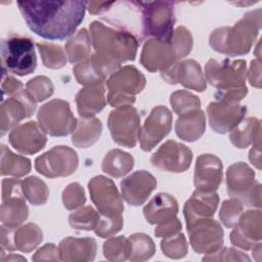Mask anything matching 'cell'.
Here are the masks:
<instances>
[{
	"instance_id": "1",
	"label": "cell",
	"mask_w": 262,
	"mask_h": 262,
	"mask_svg": "<svg viewBox=\"0 0 262 262\" xmlns=\"http://www.w3.org/2000/svg\"><path fill=\"white\" fill-rule=\"evenodd\" d=\"M87 1H19L29 29L47 40H64L83 21Z\"/></svg>"
},
{
	"instance_id": "2",
	"label": "cell",
	"mask_w": 262,
	"mask_h": 262,
	"mask_svg": "<svg viewBox=\"0 0 262 262\" xmlns=\"http://www.w3.org/2000/svg\"><path fill=\"white\" fill-rule=\"evenodd\" d=\"M89 29L95 54L101 59L120 68L122 62L135 58L138 39L131 32L111 28L98 20L92 21Z\"/></svg>"
},
{
	"instance_id": "3",
	"label": "cell",
	"mask_w": 262,
	"mask_h": 262,
	"mask_svg": "<svg viewBox=\"0 0 262 262\" xmlns=\"http://www.w3.org/2000/svg\"><path fill=\"white\" fill-rule=\"evenodd\" d=\"M261 28V9L249 11L232 27L215 29L209 37L210 46L227 55L249 53Z\"/></svg>"
},
{
	"instance_id": "4",
	"label": "cell",
	"mask_w": 262,
	"mask_h": 262,
	"mask_svg": "<svg viewBox=\"0 0 262 262\" xmlns=\"http://www.w3.org/2000/svg\"><path fill=\"white\" fill-rule=\"evenodd\" d=\"M207 81L216 88V100L238 102L248 94L247 64L244 59H209L205 66Z\"/></svg>"
},
{
	"instance_id": "5",
	"label": "cell",
	"mask_w": 262,
	"mask_h": 262,
	"mask_svg": "<svg viewBox=\"0 0 262 262\" xmlns=\"http://www.w3.org/2000/svg\"><path fill=\"white\" fill-rule=\"evenodd\" d=\"M174 2L170 1H138L140 14V38L147 37L169 42L173 36L175 24Z\"/></svg>"
},
{
	"instance_id": "6",
	"label": "cell",
	"mask_w": 262,
	"mask_h": 262,
	"mask_svg": "<svg viewBox=\"0 0 262 262\" xmlns=\"http://www.w3.org/2000/svg\"><path fill=\"white\" fill-rule=\"evenodd\" d=\"M2 70L17 76L33 73L37 58L32 39L21 36H10L1 41Z\"/></svg>"
},
{
	"instance_id": "7",
	"label": "cell",
	"mask_w": 262,
	"mask_h": 262,
	"mask_svg": "<svg viewBox=\"0 0 262 262\" xmlns=\"http://www.w3.org/2000/svg\"><path fill=\"white\" fill-rule=\"evenodd\" d=\"M144 75L133 66H125L115 72L107 80V102L114 107L131 105L135 95L145 87Z\"/></svg>"
},
{
	"instance_id": "8",
	"label": "cell",
	"mask_w": 262,
	"mask_h": 262,
	"mask_svg": "<svg viewBox=\"0 0 262 262\" xmlns=\"http://www.w3.org/2000/svg\"><path fill=\"white\" fill-rule=\"evenodd\" d=\"M226 188L229 196L247 207L260 209L261 185L255 179L254 170L244 162L234 163L226 171Z\"/></svg>"
},
{
	"instance_id": "9",
	"label": "cell",
	"mask_w": 262,
	"mask_h": 262,
	"mask_svg": "<svg viewBox=\"0 0 262 262\" xmlns=\"http://www.w3.org/2000/svg\"><path fill=\"white\" fill-rule=\"evenodd\" d=\"M37 119L43 132L54 137L69 135L75 131L78 124L70 103L58 98L43 104L38 111Z\"/></svg>"
},
{
	"instance_id": "10",
	"label": "cell",
	"mask_w": 262,
	"mask_h": 262,
	"mask_svg": "<svg viewBox=\"0 0 262 262\" xmlns=\"http://www.w3.org/2000/svg\"><path fill=\"white\" fill-rule=\"evenodd\" d=\"M107 127L116 143L132 148L136 145L140 132L139 114L131 105L117 107L108 115Z\"/></svg>"
},
{
	"instance_id": "11",
	"label": "cell",
	"mask_w": 262,
	"mask_h": 262,
	"mask_svg": "<svg viewBox=\"0 0 262 262\" xmlns=\"http://www.w3.org/2000/svg\"><path fill=\"white\" fill-rule=\"evenodd\" d=\"M78 165L77 152L64 145L53 146L35 160V169L47 178L70 176L77 170Z\"/></svg>"
},
{
	"instance_id": "12",
	"label": "cell",
	"mask_w": 262,
	"mask_h": 262,
	"mask_svg": "<svg viewBox=\"0 0 262 262\" xmlns=\"http://www.w3.org/2000/svg\"><path fill=\"white\" fill-rule=\"evenodd\" d=\"M88 190L92 203L101 216L116 217L122 215L124 211L123 198L112 179L97 175L88 182Z\"/></svg>"
},
{
	"instance_id": "13",
	"label": "cell",
	"mask_w": 262,
	"mask_h": 262,
	"mask_svg": "<svg viewBox=\"0 0 262 262\" xmlns=\"http://www.w3.org/2000/svg\"><path fill=\"white\" fill-rule=\"evenodd\" d=\"M178 62L171 41L163 42L151 38L144 43L140 54V63L151 73L160 72L165 81Z\"/></svg>"
},
{
	"instance_id": "14",
	"label": "cell",
	"mask_w": 262,
	"mask_h": 262,
	"mask_svg": "<svg viewBox=\"0 0 262 262\" xmlns=\"http://www.w3.org/2000/svg\"><path fill=\"white\" fill-rule=\"evenodd\" d=\"M189 243L199 254H213L223 245V229L220 223L211 218H202L186 226Z\"/></svg>"
},
{
	"instance_id": "15",
	"label": "cell",
	"mask_w": 262,
	"mask_h": 262,
	"mask_svg": "<svg viewBox=\"0 0 262 262\" xmlns=\"http://www.w3.org/2000/svg\"><path fill=\"white\" fill-rule=\"evenodd\" d=\"M37 101L25 89L16 94L3 99L0 105V129L1 136L8 130L13 129L24 119L33 115Z\"/></svg>"
},
{
	"instance_id": "16",
	"label": "cell",
	"mask_w": 262,
	"mask_h": 262,
	"mask_svg": "<svg viewBox=\"0 0 262 262\" xmlns=\"http://www.w3.org/2000/svg\"><path fill=\"white\" fill-rule=\"evenodd\" d=\"M172 113L164 105L155 106L146 118L139 132L140 147L144 151L151 150L164 137H166L172 127Z\"/></svg>"
},
{
	"instance_id": "17",
	"label": "cell",
	"mask_w": 262,
	"mask_h": 262,
	"mask_svg": "<svg viewBox=\"0 0 262 262\" xmlns=\"http://www.w3.org/2000/svg\"><path fill=\"white\" fill-rule=\"evenodd\" d=\"M191 161V150L186 145L175 140H167L150 158V164L154 167L173 173L186 171Z\"/></svg>"
},
{
	"instance_id": "18",
	"label": "cell",
	"mask_w": 262,
	"mask_h": 262,
	"mask_svg": "<svg viewBox=\"0 0 262 262\" xmlns=\"http://www.w3.org/2000/svg\"><path fill=\"white\" fill-rule=\"evenodd\" d=\"M247 107L238 102L215 100L207 106L209 125L219 134L231 131L245 117Z\"/></svg>"
},
{
	"instance_id": "19",
	"label": "cell",
	"mask_w": 262,
	"mask_h": 262,
	"mask_svg": "<svg viewBox=\"0 0 262 262\" xmlns=\"http://www.w3.org/2000/svg\"><path fill=\"white\" fill-rule=\"evenodd\" d=\"M261 238L262 214L260 209L242 213L234 229L230 233L231 244L244 250H251Z\"/></svg>"
},
{
	"instance_id": "20",
	"label": "cell",
	"mask_w": 262,
	"mask_h": 262,
	"mask_svg": "<svg viewBox=\"0 0 262 262\" xmlns=\"http://www.w3.org/2000/svg\"><path fill=\"white\" fill-rule=\"evenodd\" d=\"M157 186V179L145 170H138L121 181L122 198L133 207L143 205Z\"/></svg>"
},
{
	"instance_id": "21",
	"label": "cell",
	"mask_w": 262,
	"mask_h": 262,
	"mask_svg": "<svg viewBox=\"0 0 262 262\" xmlns=\"http://www.w3.org/2000/svg\"><path fill=\"white\" fill-rule=\"evenodd\" d=\"M8 140L17 151L25 155H34L44 148L47 137L39 124L29 121L14 127L9 133Z\"/></svg>"
},
{
	"instance_id": "22",
	"label": "cell",
	"mask_w": 262,
	"mask_h": 262,
	"mask_svg": "<svg viewBox=\"0 0 262 262\" xmlns=\"http://www.w3.org/2000/svg\"><path fill=\"white\" fill-rule=\"evenodd\" d=\"M223 164L215 155L203 154L194 166L193 184L196 190L215 191L222 181Z\"/></svg>"
},
{
	"instance_id": "23",
	"label": "cell",
	"mask_w": 262,
	"mask_h": 262,
	"mask_svg": "<svg viewBox=\"0 0 262 262\" xmlns=\"http://www.w3.org/2000/svg\"><path fill=\"white\" fill-rule=\"evenodd\" d=\"M118 70L119 68L104 61L94 53L88 59L75 66L73 73L79 84L88 86L102 84Z\"/></svg>"
},
{
	"instance_id": "24",
	"label": "cell",
	"mask_w": 262,
	"mask_h": 262,
	"mask_svg": "<svg viewBox=\"0 0 262 262\" xmlns=\"http://www.w3.org/2000/svg\"><path fill=\"white\" fill-rule=\"evenodd\" d=\"M218 204L219 196L216 191H202L195 189L183 207L186 226L198 219L211 218L217 210Z\"/></svg>"
},
{
	"instance_id": "25",
	"label": "cell",
	"mask_w": 262,
	"mask_h": 262,
	"mask_svg": "<svg viewBox=\"0 0 262 262\" xmlns=\"http://www.w3.org/2000/svg\"><path fill=\"white\" fill-rule=\"evenodd\" d=\"M169 84L180 83L185 88L203 92L207 88V82L199 62L193 59H185L178 62L167 81Z\"/></svg>"
},
{
	"instance_id": "26",
	"label": "cell",
	"mask_w": 262,
	"mask_h": 262,
	"mask_svg": "<svg viewBox=\"0 0 262 262\" xmlns=\"http://www.w3.org/2000/svg\"><path fill=\"white\" fill-rule=\"evenodd\" d=\"M178 213V203L169 193L156 194L143 208V215L149 224L158 225L170 221Z\"/></svg>"
},
{
	"instance_id": "27",
	"label": "cell",
	"mask_w": 262,
	"mask_h": 262,
	"mask_svg": "<svg viewBox=\"0 0 262 262\" xmlns=\"http://www.w3.org/2000/svg\"><path fill=\"white\" fill-rule=\"evenodd\" d=\"M96 242L92 237L63 238L58 245L60 260L62 261H92L96 254Z\"/></svg>"
},
{
	"instance_id": "28",
	"label": "cell",
	"mask_w": 262,
	"mask_h": 262,
	"mask_svg": "<svg viewBox=\"0 0 262 262\" xmlns=\"http://www.w3.org/2000/svg\"><path fill=\"white\" fill-rule=\"evenodd\" d=\"M77 110L81 118H93L106 104L105 90L102 84L88 85L76 94Z\"/></svg>"
},
{
	"instance_id": "29",
	"label": "cell",
	"mask_w": 262,
	"mask_h": 262,
	"mask_svg": "<svg viewBox=\"0 0 262 262\" xmlns=\"http://www.w3.org/2000/svg\"><path fill=\"white\" fill-rule=\"evenodd\" d=\"M206 131V117L201 108L192 110L178 117L175 123L177 136L188 142H192L202 137Z\"/></svg>"
},
{
	"instance_id": "30",
	"label": "cell",
	"mask_w": 262,
	"mask_h": 262,
	"mask_svg": "<svg viewBox=\"0 0 262 262\" xmlns=\"http://www.w3.org/2000/svg\"><path fill=\"white\" fill-rule=\"evenodd\" d=\"M101 131L102 124L99 119L94 117L89 119L81 118L72 134V142L80 148L89 147L99 139Z\"/></svg>"
},
{
	"instance_id": "31",
	"label": "cell",
	"mask_w": 262,
	"mask_h": 262,
	"mask_svg": "<svg viewBox=\"0 0 262 262\" xmlns=\"http://www.w3.org/2000/svg\"><path fill=\"white\" fill-rule=\"evenodd\" d=\"M25 199V196H15L2 201L0 218L4 226L16 229L28 218L29 208Z\"/></svg>"
},
{
	"instance_id": "32",
	"label": "cell",
	"mask_w": 262,
	"mask_h": 262,
	"mask_svg": "<svg viewBox=\"0 0 262 262\" xmlns=\"http://www.w3.org/2000/svg\"><path fill=\"white\" fill-rule=\"evenodd\" d=\"M133 166V157L119 148L107 151L101 163L102 171L115 178L123 177L132 170Z\"/></svg>"
},
{
	"instance_id": "33",
	"label": "cell",
	"mask_w": 262,
	"mask_h": 262,
	"mask_svg": "<svg viewBox=\"0 0 262 262\" xmlns=\"http://www.w3.org/2000/svg\"><path fill=\"white\" fill-rule=\"evenodd\" d=\"M260 135V121L256 118L243 119L229 133L231 143L237 148H246Z\"/></svg>"
},
{
	"instance_id": "34",
	"label": "cell",
	"mask_w": 262,
	"mask_h": 262,
	"mask_svg": "<svg viewBox=\"0 0 262 262\" xmlns=\"http://www.w3.org/2000/svg\"><path fill=\"white\" fill-rule=\"evenodd\" d=\"M0 172L2 176L8 175L13 177H21L31 171L30 159L13 154L6 145H1Z\"/></svg>"
},
{
	"instance_id": "35",
	"label": "cell",
	"mask_w": 262,
	"mask_h": 262,
	"mask_svg": "<svg viewBox=\"0 0 262 262\" xmlns=\"http://www.w3.org/2000/svg\"><path fill=\"white\" fill-rule=\"evenodd\" d=\"M66 53L71 63L82 62L90 57L91 39L86 29L79 30L66 43Z\"/></svg>"
},
{
	"instance_id": "36",
	"label": "cell",
	"mask_w": 262,
	"mask_h": 262,
	"mask_svg": "<svg viewBox=\"0 0 262 262\" xmlns=\"http://www.w3.org/2000/svg\"><path fill=\"white\" fill-rule=\"evenodd\" d=\"M43 239V233L41 228L35 223H27L16 229L13 232V243L15 250L29 253L33 251Z\"/></svg>"
},
{
	"instance_id": "37",
	"label": "cell",
	"mask_w": 262,
	"mask_h": 262,
	"mask_svg": "<svg viewBox=\"0 0 262 262\" xmlns=\"http://www.w3.org/2000/svg\"><path fill=\"white\" fill-rule=\"evenodd\" d=\"M24 196L33 206L46 204L49 196V189L46 183L36 176H30L21 181Z\"/></svg>"
},
{
	"instance_id": "38",
	"label": "cell",
	"mask_w": 262,
	"mask_h": 262,
	"mask_svg": "<svg viewBox=\"0 0 262 262\" xmlns=\"http://www.w3.org/2000/svg\"><path fill=\"white\" fill-rule=\"evenodd\" d=\"M131 247V254L129 260L131 261H145L152 257L156 252V247L150 238L145 233H134L128 237Z\"/></svg>"
},
{
	"instance_id": "39",
	"label": "cell",
	"mask_w": 262,
	"mask_h": 262,
	"mask_svg": "<svg viewBox=\"0 0 262 262\" xmlns=\"http://www.w3.org/2000/svg\"><path fill=\"white\" fill-rule=\"evenodd\" d=\"M36 45L41 55L42 62L46 68L58 70L66 66L67 57L60 46L43 42H38Z\"/></svg>"
},
{
	"instance_id": "40",
	"label": "cell",
	"mask_w": 262,
	"mask_h": 262,
	"mask_svg": "<svg viewBox=\"0 0 262 262\" xmlns=\"http://www.w3.org/2000/svg\"><path fill=\"white\" fill-rule=\"evenodd\" d=\"M130 254V242L123 235L111 237L103 244V255L111 261H125L129 259Z\"/></svg>"
},
{
	"instance_id": "41",
	"label": "cell",
	"mask_w": 262,
	"mask_h": 262,
	"mask_svg": "<svg viewBox=\"0 0 262 262\" xmlns=\"http://www.w3.org/2000/svg\"><path fill=\"white\" fill-rule=\"evenodd\" d=\"M99 218V214L91 206H86L70 214L69 223L78 230H93L97 226Z\"/></svg>"
},
{
	"instance_id": "42",
	"label": "cell",
	"mask_w": 262,
	"mask_h": 262,
	"mask_svg": "<svg viewBox=\"0 0 262 262\" xmlns=\"http://www.w3.org/2000/svg\"><path fill=\"white\" fill-rule=\"evenodd\" d=\"M170 103L173 111L178 116L201 107L200 98L186 90H177L173 92L170 96Z\"/></svg>"
},
{
	"instance_id": "43",
	"label": "cell",
	"mask_w": 262,
	"mask_h": 262,
	"mask_svg": "<svg viewBox=\"0 0 262 262\" xmlns=\"http://www.w3.org/2000/svg\"><path fill=\"white\" fill-rule=\"evenodd\" d=\"M171 44L178 60H180L181 58L187 56L192 49L193 39L191 33L183 26L177 27L173 32Z\"/></svg>"
},
{
	"instance_id": "44",
	"label": "cell",
	"mask_w": 262,
	"mask_h": 262,
	"mask_svg": "<svg viewBox=\"0 0 262 262\" xmlns=\"http://www.w3.org/2000/svg\"><path fill=\"white\" fill-rule=\"evenodd\" d=\"M26 90L38 102L50 97L54 87L49 78L45 76H37L27 82Z\"/></svg>"
},
{
	"instance_id": "45",
	"label": "cell",
	"mask_w": 262,
	"mask_h": 262,
	"mask_svg": "<svg viewBox=\"0 0 262 262\" xmlns=\"http://www.w3.org/2000/svg\"><path fill=\"white\" fill-rule=\"evenodd\" d=\"M161 249L167 257L179 259L187 254L188 246L184 234L178 232L175 235L165 237L161 242Z\"/></svg>"
},
{
	"instance_id": "46",
	"label": "cell",
	"mask_w": 262,
	"mask_h": 262,
	"mask_svg": "<svg viewBox=\"0 0 262 262\" xmlns=\"http://www.w3.org/2000/svg\"><path fill=\"white\" fill-rule=\"evenodd\" d=\"M244 205L236 199H229L223 201L219 211V218L224 226L234 227L243 213Z\"/></svg>"
},
{
	"instance_id": "47",
	"label": "cell",
	"mask_w": 262,
	"mask_h": 262,
	"mask_svg": "<svg viewBox=\"0 0 262 262\" xmlns=\"http://www.w3.org/2000/svg\"><path fill=\"white\" fill-rule=\"evenodd\" d=\"M62 204L67 210H75L86 203L84 188L78 182L69 184L62 191Z\"/></svg>"
},
{
	"instance_id": "48",
	"label": "cell",
	"mask_w": 262,
	"mask_h": 262,
	"mask_svg": "<svg viewBox=\"0 0 262 262\" xmlns=\"http://www.w3.org/2000/svg\"><path fill=\"white\" fill-rule=\"evenodd\" d=\"M123 227V217L122 215L116 216V217H106L101 216L99 218V221L97 223V226L95 227L94 231L96 235L106 238L111 237L117 232H119Z\"/></svg>"
},
{
	"instance_id": "49",
	"label": "cell",
	"mask_w": 262,
	"mask_h": 262,
	"mask_svg": "<svg viewBox=\"0 0 262 262\" xmlns=\"http://www.w3.org/2000/svg\"><path fill=\"white\" fill-rule=\"evenodd\" d=\"M236 261V260H247L250 261V258L244 253L232 249V248H223L220 251L213 254H208L203 258V261Z\"/></svg>"
},
{
	"instance_id": "50",
	"label": "cell",
	"mask_w": 262,
	"mask_h": 262,
	"mask_svg": "<svg viewBox=\"0 0 262 262\" xmlns=\"http://www.w3.org/2000/svg\"><path fill=\"white\" fill-rule=\"evenodd\" d=\"M21 181L16 178H5L2 181V201L10 198L24 196Z\"/></svg>"
},
{
	"instance_id": "51",
	"label": "cell",
	"mask_w": 262,
	"mask_h": 262,
	"mask_svg": "<svg viewBox=\"0 0 262 262\" xmlns=\"http://www.w3.org/2000/svg\"><path fill=\"white\" fill-rule=\"evenodd\" d=\"M23 89V83L15 79L12 76L6 74V71L2 70V82H1V91H2V100L4 97L12 96Z\"/></svg>"
},
{
	"instance_id": "52",
	"label": "cell",
	"mask_w": 262,
	"mask_h": 262,
	"mask_svg": "<svg viewBox=\"0 0 262 262\" xmlns=\"http://www.w3.org/2000/svg\"><path fill=\"white\" fill-rule=\"evenodd\" d=\"M181 227L182 225L180 220L177 217H175L170 221H167L162 224H158L155 229V235L157 237H163V238L169 237L180 232Z\"/></svg>"
},
{
	"instance_id": "53",
	"label": "cell",
	"mask_w": 262,
	"mask_h": 262,
	"mask_svg": "<svg viewBox=\"0 0 262 262\" xmlns=\"http://www.w3.org/2000/svg\"><path fill=\"white\" fill-rule=\"evenodd\" d=\"M34 261L40 260H60L58 248L54 244H46L41 249H39L35 255L32 257Z\"/></svg>"
},
{
	"instance_id": "54",
	"label": "cell",
	"mask_w": 262,
	"mask_h": 262,
	"mask_svg": "<svg viewBox=\"0 0 262 262\" xmlns=\"http://www.w3.org/2000/svg\"><path fill=\"white\" fill-rule=\"evenodd\" d=\"M247 76H249V82L252 86L256 88L261 87V63L260 59H254L251 61V66L249 69V73H247Z\"/></svg>"
},
{
	"instance_id": "55",
	"label": "cell",
	"mask_w": 262,
	"mask_h": 262,
	"mask_svg": "<svg viewBox=\"0 0 262 262\" xmlns=\"http://www.w3.org/2000/svg\"><path fill=\"white\" fill-rule=\"evenodd\" d=\"M13 232L14 229L8 228L1 225V248L6 251H14V243H13Z\"/></svg>"
},
{
	"instance_id": "56",
	"label": "cell",
	"mask_w": 262,
	"mask_h": 262,
	"mask_svg": "<svg viewBox=\"0 0 262 262\" xmlns=\"http://www.w3.org/2000/svg\"><path fill=\"white\" fill-rule=\"evenodd\" d=\"M115 2H97V1H90L88 2L87 9L90 14H103L104 12L108 11L113 6Z\"/></svg>"
},
{
	"instance_id": "57",
	"label": "cell",
	"mask_w": 262,
	"mask_h": 262,
	"mask_svg": "<svg viewBox=\"0 0 262 262\" xmlns=\"http://www.w3.org/2000/svg\"><path fill=\"white\" fill-rule=\"evenodd\" d=\"M260 138L261 136L258 135V137L255 139V141L253 142V147L250 150L249 154V160L250 162L257 168V169H261V144H260Z\"/></svg>"
},
{
	"instance_id": "58",
	"label": "cell",
	"mask_w": 262,
	"mask_h": 262,
	"mask_svg": "<svg viewBox=\"0 0 262 262\" xmlns=\"http://www.w3.org/2000/svg\"><path fill=\"white\" fill-rule=\"evenodd\" d=\"M15 260H21V261H26V258L21 257V256H16V255H9V256H6V257H1L0 258V261L1 262H7V261H15Z\"/></svg>"
}]
</instances>
